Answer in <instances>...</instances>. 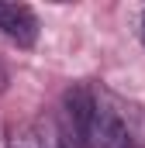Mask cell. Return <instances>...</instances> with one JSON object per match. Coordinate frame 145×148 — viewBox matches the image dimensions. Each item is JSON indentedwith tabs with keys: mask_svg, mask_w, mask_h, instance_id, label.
<instances>
[{
	"mask_svg": "<svg viewBox=\"0 0 145 148\" xmlns=\"http://www.w3.org/2000/svg\"><path fill=\"white\" fill-rule=\"evenodd\" d=\"M66 124L86 148H135V138L117 110L86 86H72L66 93Z\"/></svg>",
	"mask_w": 145,
	"mask_h": 148,
	"instance_id": "1",
	"label": "cell"
},
{
	"mask_svg": "<svg viewBox=\"0 0 145 148\" xmlns=\"http://www.w3.org/2000/svg\"><path fill=\"white\" fill-rule=\"evenodd\" d=\"M0 35L14 41L17 48H31L38 41V17L28 3H7L0 0Z\"/></svg>",
	"mask_w": 145,
	"mask_h": 148,
	"instance_id": "2",
	"label": "cell"
},
{
	"mask_svg": "<svg viewBox=\"0 0 145 148\" xmlns=\"http://www.w3.org/2000/svg\"><path fill=\"white\" fill-rule=\"evenodd\" d=\"M7 148H41V138H38L35 131H21V134L10 138V145H7Z\"/></svg>",
	"mask_w": 145,
	"mask_h": 148,
	"instance_id": "3",
	"label": "cell"
},
{
	"mask_svg": "<svg viewBox=\"0 0 145 148\" xmlns=\"http://www.w3.org/2000/svg\"><path fill=\"white\" fill-rule=\"evenodd\" d=\"M138 31H142V38H145V10H142V17H138Z\"/></svg>",
	"mask_w": 145,
	"mask_h": 148,
	"instance_id": "4",
	"label": "cell"
}]
</instances>
